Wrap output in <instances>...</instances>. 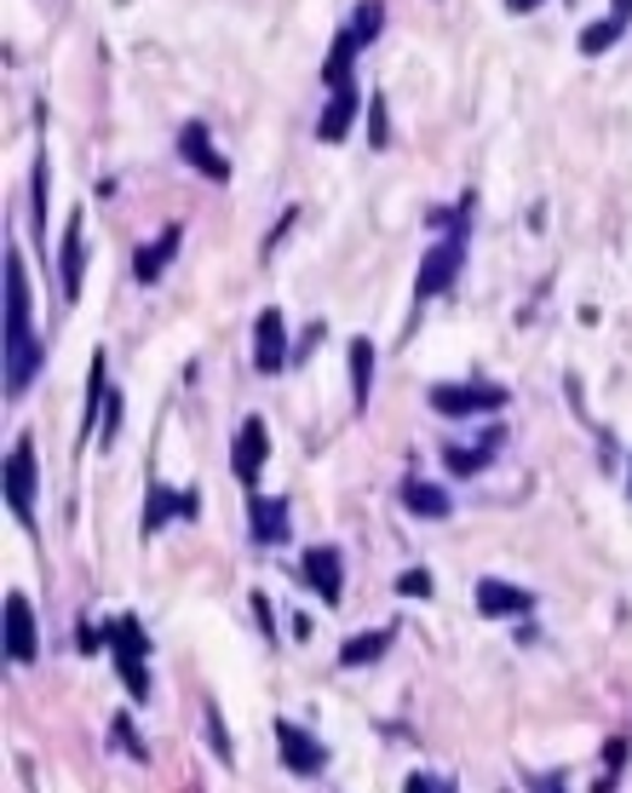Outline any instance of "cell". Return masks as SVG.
Here are the masks:
<instances>
[{
  "label": "cell",
  "mask_w": 632,
  "mask_h": 793,
  "mask_svg": "<svg viewBox=\"0 0 632 793\" xmlns=\"http://www.w3.org/2000/svg\"><path fill=\"white\" fill-rule=\"evenodd\" d=\"M437 414H495L506 409V385H432Z\"/></svg>",
  "instance_id": "cell-5"
},
{
  "label": "cell",
  "mask_w": 632,
  "mask_h": 793,
  "mask_svg": "<svg viewBox=\"0 0 632 793\" xmlns=\"http://www.w3.org/2000/svg\"><path fill=\"white\" fill-rule=\"evenodd\" d=\"M385 649H392V627H374V633H362V639H351V644H339V667H369V661H380Z\"/></svg>",
  "instance_id": "cell-17"
},
{
  "label": "cell",
  "mask_w": 632,
  "mask_h": 793,
  "mask_svg": "<svg viewBox=\"0 0 632 793\" xmlns=\"http://www.w3.org/2000/svg\"><path fill=\"white\" fill-rule=\"evenodd\" d=\"M110 649H115V673H121V684H127V696L150 702V673H145L150 639H145V627H138L133 616H115L110 621Z\"/></svg>",
  "instance_id": "cell-2"
},
{
  "label": "cell",
  "mask_w": 632,
  "mask_h": 793,
  "mask_svg": "<svg viewBox=\"0 0 632 793\" xmlns=\"http://www.w3.org/2000/svg\"><path fill=\"white\" fill-rule=\"evenodd\" d=\"M276 747H282V765H288L294 777H317V770L329 765V747H322L311 730H299L294 719H276Z\"/></svg>",
  "instance_id": "cell-6"
},
{
  "label": "cell",
  "mask_w": 632,
  "mask_h": 793,
  "mask_svg": "<svg viewBox=\"0 0 632 793\" xmlns=\"http://www.w3.org/2000/svg\"><path fill=\"white\" fill-rule=\"evenodd\" d=\"M264 455H271V432H264V420L248 414L236 425V449H231V472L253 490V478L264 472Z\"/></svg>",
  "instance_id": "cell-7"
},
{
  "label": "cell",
  "mask_w": 632,
  "mask_h": 793,
  "mask_svg": "<svg viewBox=\"0 0 632 793\" xmlns=\"http://www.w3.org/2000/svg\"><path fill=\"white\" fill-rule=\"evenodd\" d=\"M305 581L317 586L322 604H339V593H345V563H339L334 546H311V553H305Z\"/></svg>",
  "instance_id": "cell-11"
},
{
  "label": "cell",
  "mask_w": 632,
  "mask_h": 793,
  "mask_svg": "<svg viewBox=\"0 0 632 793\" xmlns=\"http://www.w3.org/2000/svg\"><path fill=\"white\" fill-rule=\"evenodd\" d=\"M374 392V339H351V409H369Z\"/></svg>",
  "instance_id": "cell-16"
},
{
  "label": "cell",
  "mask_w": 632,
  "mask_h": 793,
  "mask_svg": "<svg viewBox=\"0 0 632 793\" xmlns=\"http://www.w3.org/2000/svg\"><path fill=\"white\" fill-rule=\"evenodd\" d=\"M432 569H402V575H397V593L402 598H432Z\"/></svg>",
  "instance_id": "cell-25"
},
{
  "label": "cell",
  "mask_w": 632,
  "mask_h": 793,
  "mask_svg": "<svg viewBox=\"0 0 632 793\" xmlns=\"http://www.w3.org/2000/svg\"><path fill=\"white\" fill-rule=\"evenodd\" d=\"M248 518H253V535L264 546H276L282 535H288V500H271V495L248 490Z\"/></svg>",
  "instance_id": "cell-13"
},
{
  "label": "cell",
  "mask_w": 632,
  "mask_h": 793,
  "mask_svg": "<svg viewBox=\"0 0 632 793\" xmlns=\"http://www.w3.org/2000/svg\"><path fill=\"white\" fill-rule=\"evenodd\" d=\"M253 369L259 374H282L288 369V334H282V311L264 305L259 322H253Z\"/></svg>",
  "instance_id": "cell-8"
},
{
  "label": "cell",
  "mask_w": 632,
  "mask_h": 793,
  "mask_svg": "<svg viewBox=\"0 0 632 793\" xmlns=\"http://www.w3.org/2000/svg\"><path fill=\"white\" fill-rule=\"evenodd\" d=\"M173 512H196V495H173V490H150V506H145V535H156L161 523H168Z\"/></svg>",
  "instance_id": "cell-18"
},
{
  "label": "cell",
  "mask_w": 632,
  "mask_h": 793,
  "mask_svg": "<svg viewBox=\"0 0 632 793\" xmlns=\"http://www.w3.org/2000/svg\"><path fill=\"white\" fill-rule=\"evenodd\" d=\"M351 121H357V87L345 80V87H334V104L322 110V127H317V138L322 145H339L345 133H351Z\"/></svg>",
  "instance_id": "cell-14"
},
{
  "label": "cell",
  "mask_w": 632,
  "mask_h": 793,
  "mask_svg": "<svg viewBox=\"0 0 632 793\" xmlns=\"http://www.w3.org/2000/svg\"><path fill=\"white\" fill-rule=\"evenodd\" d=\"M529 609V593L512 581H478V616L500 621V616H523Z\"/></svg>",
  "instance_id": "cell-12"
},
{
  "label": "cell",
  "mask_w": 632,
  "mask_h": 793,
  "mask_svg": "<svg viewBox=\"0 0 632 793\" xmlns=\"http://www.w3.org/2000/svg\"><path fill=\"white\" fill-rule=\"evenodd\" d=\"M345 29H351V35L362 40V47H374V40H380V29H385V0H362V7H357V17H351V24H345Z\"/></svg>",
  "instance_id": "cell-22"
},
{
  "label": "cell",
  "mask_w": 632,
  "mask_h": 793,
  "mask_svg": "<svg viewBox=\"0 0 632 793\" xmlns=\"http://www.w3.org/2000/svg\"><path fill=\"white\" fill-rule=\"evenodd\" d=\"M178 253V225H168V231H161L156 241H150V248H138V264H133V276L138 282H156L161 271H168V259Z\"/></svg>",
  "instance_id": "cell-15"
},
{
  "label": "cell",
  "mask_w": 632,
  "mask_h": 793,
  "mask_svg": "<svg viewBox=\"0 0 632 793\" xmlns=\"http://www.w3.org/2000/svg\"><path fill=\"white\" fill-rule=\"evenodd\" d=\"M115 425H121V397L110 392V402H104V437H115Z\"/></svg>",
  "instance_id": "cell-27"
},
{
  "label": "cell",
  "mask_w": 632,
  "mask_h": 793,
  "mask_svg": "<svg viewBox=\"0 0 632 793\" xmlns=\"http://www.w3.org/2000/svg\"><path fill=\"white\" fill-rule=\"evenodd\" d=\"M609 17H621V24H627V17H632V0H609Z\"/></svg>",
  "instance_id": "cell-30"
},
{
  "label": "cell",
  "mask_w": 632,
  "mask_h": 793,
  "mask_svg": "<svg viewBox=\"0 0 632 793\" xmlns=\"http://www.w3.org/2000/svg\"><path fill=\"white\" fill-rule=\"evenodd\" d=\"M621 29H627L621 17H598V24H586V29H581V52H586V58L609 52V47H616V40H621Z\"/></svg>",
  "instance_id": "cell-23"
},
{
  "label": "cell",
  "mask_w": 632,
  "mask_h": 793,
  "mask_svg": "<svg viewBox=\"0 0 632 793\" xmlns=\"http://www.w3.org/2000/svg\"><path fill=\"white\" fill-rule=\"evenodd\" d=\"M402 506H409L414 518H448V495L432 490V483H420V478L402 483Z\"/></svg>",
  "instance_id": "cell-19"
},
{
  "label": "cell",
  "mask_w": 632,
  "mask_h": 793,
  "mask_svg": "<svg viewBox=\"0 0 632 793\" xmlns=\"http://www.w3.org/2000/svg\"><path fill=\"white\" fill-rule=\"evenodd\" d=\"M35 649H40V639H35V609H29L24 593H7V656L29 667Z\"/></svg>",
  "instance_id": "cell-9"
},
{
  "label": "cell",
  "mask_w": 632,
  "mask_h": 793,
  "mask_svg": "<svg viewBox=\"0 0 632 793\" xmlns=\"http://www.w3.org/2000/svg\"><path fill=\"white\" fill-rule=\"evenodd\" d=\"M7 506L24 529H35V437H17V449L7 455Z\"/></svg>",
  "instance_id": "cell-4"
},
{
  "label": "cell",
  "mask_w": 632,
  "mask_h": 793,
  "mask_svg": "<svg viewBox=\"0 0 632 793\" xmlns=\"http://www.w3.org/2000/svg\"><path fill=\"white\" fill-rule=\"evenodd\" d=\"M541 793H563V782H558V777H546V782H541Z\"/></svg>",
  "instance_id": "cell-32"
},
{
  "label": "cell",
  "mask_w": 632,
  "mask_h": 793,
  "mask_svg": "<svg viewBox=\"0 0 632 793\" xmlns=\"http://www.w3.org/2000/svg\"><path fill=\"white\" fill-rule=\"evenodd\" d=\"M29 219H35V236L47 231V156H35V190H29Z\"/></svg>",
  "instance_id": "cell-24"
},
{
  "label": "cell",
  "mask_w": 632,
  "mask_h": 793,
  "mask_svg": "<svg viewBox=\"0 0 632 793\" xmlns=\"http://www.w3.org/2000/svg\"><path fill=\"white\" fill-rule=\"evenodd\" d=\"M541 0H506V12H535Z\"/></svg>",
  "instance_id": "cell-31"
},
{
  "label": "cell",
  "mask_w": 632,
  "mask_h": 793,
  "mask_svg": "<svg viewBox=\"0 0 632 793\" xmlns=\"http://www.w3.org/2000/svg\"><path fill=\"white\" fill-rule=\"evenodd\" d=\"M40 369V339L29 322V282H24V259L7 253V392L17 397Z\"/></svg>",
  "instance_id": "cell-1"
},
{
  "label": "cell",
  "mask_w": 632,
  "mask_h": 793,
  "mask_svg": "<svg viewBox=\"0 0 632 793\" xmlns=\"http://www.w3.org/2000/svg\"><path fill=\"white\" fill-rule=\"evenodd\" d=\"M621 759H627V742H609V747H604V765L621 770Z\"/></svg>",
  "instance_id": "cell-28"
},
{
  "label": "cell",
  "mask_w": 632,
  "mask_h": 793,
  "mask_svg": "<svg viewBox=\"0 0 632 793\" xmlns=\"http://www.w3.org/2000/svg\"><path fill=\"white\" fill-rule=\"evenodd\" d=\"M495 443H506L500 432H488V443H483V449H448L443 460H448V472H455V478H472V472H483V466H488V455H495Z\"/></svg>",
  "instance_id": "cell-21"
},
{
  "label": "cell",
  "mask_w": 632,
  "mask_h": 793,
  "mask_svg": "<svg viewBox=\"0 0 632 793\" xmlns=\"http://www.w3.org/2000/svg\"><path fill=\"white\" fill-rule=\"evenodd\" d=\"M178 156H185L196 173H208L213 185H224V178H231V161L213 150V138H208V127H201V121H190V127L178 133Z\"/></svg>",
  "instance_id": "cell-10"
},
{
  "label": "cell",
  "mask_w": 632,
  "mask_h": 793,
  "mask_svg": "<svg viewBox=\"0 0 632 793\" xmlns=\"http://www.w3.org/2000/svg\"><path fill=\"white\" fill-rule=\"evenodd\" d=\"M58 271H64V294L75 299V294H80V213H70V231H64V259H58Z\"/></svg>",
  "instance_id": "cell-20"
},
{
  "label": "cell",
  "mask_w": 632,
  "mask_h": 793,
  "mask_svg": "<svg viewBox=\"0 0 632 793\" xmlns=\"http://www.w3.org/2000/svg\"><path fill=\"white\" fill-rule=\"evenodd\" d=\"M402 793H437V788H432V777H409V788H402Z\"/></svg>",
  "instance_id": "cell-29"
},
{
  "label": "cell",
  "mask_w": 632,
  "mask_h": 793,
  "mask_svg": "<svg viewBox=\"0 0 632 793\" xmlns=\"http://www.w3.org/2000/svg\"><path fill=\"white\" fill-rule=\"evenodd\" d=\"M460 259H466V213H448V236L437 241L432 253H425V264H420V282H414V294H420V299L443 294L448 282H455Z\"/></svg>",
  "instance_id": "cell-3"
},
{
  "label": "cell",
  "mask_w": 632,
  "mask_h": 793,
  "mask_svg": "<svg viewBox=\"0 0 632 793\" xmlns=\"http://www.w3.org/2000/svg\"><path fill=\"white\" fill-rule=\"evenodd\" d=\"M369 138H374V150H385V138H392V110H385V92L369 104Z\"/></svg>",
  "instance_id": "cell-26"
}]
</instances>
